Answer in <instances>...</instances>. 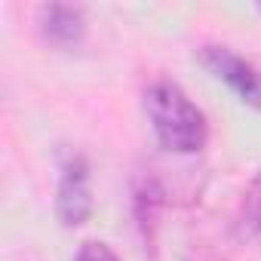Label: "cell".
Masks as SVG:
<instances>
[{"mask_svg": "<svg viewBox=\"0 0 261 261\" xmlns=\"http://www.w3.org/2000/svg\"><path fill=\"white\" fill-rule=\"evenodd\" d=\"M145 111L151 117L154 136L166 151L175 154H194L206 145L209 126L203 111L185 95L181 86L160 80L145 92Z\"/></svg>", "mask_w": 261, "mask_h": 261, "instance_id": "cell-1", "label": "cell"}, {"mask_svg": "<svg viewBox=\"0 0 261 261\" xmlns=\"http://www.w3.org/2000/svg\"><path fill=\"white\" fill-rule=\"evenodd\" d=\"M200 59H203V65H206L218 80H224L246 105H252V108L261 111V71H258L252 62H246L243 56H237V53L227 49V46H203Z\"/></svg>", "mask_w": 261, "mask_h": 261, "instance_id": "cell-2", "label": "cell"}, {"mask_svg": "<svg viewBox=\"0 0 261 261\" xmlns=\"http://www.w3.org/2000/svg\"><path fill=\"white\" fill-rule=\"evenodd\" d=\"M56 215L65 227H77L92 215V194H89V169L83 157H74L59 181Z\"/></svg>", "mask_w": 261, "mask_h": 261, "instance_id": "cell-3", "label": "cell"}, {"mask_svg": "<svg viewBox=\"0 0 261 261\" xmlns=\"http://www.w3.org/2000/svg\"><path fill=\"white\" fill-rule=\"evenodd\" d=\"M40 31L56 46H74L83 40V31H86L83 13L77 7H65V4L40 7Z\"/></svg>", "mask_w": 261, "mask_h": 261, "instance_id": "cell-4", "label": "cell"}, {"mask_svg": "<svg viewBox=\"0 0 261 261\" xmlns=\"http://www.w3.org/2000/svg\"><path fill=\"white\" fill-rule=\"evenodd\" d=\"M243 227L252 233H261V172L252 178V185L243 197Z\"/></svg>", "mask_w": 261, "mask_h": 261, "instance_id": "cell-5", "label": "cell"}, {"mask_svg": "<svg viewBox=\"0 0 261 261\" xmlns=\"http://www.w3.org/2000/svg\"><path fill=\"white\" fill-rule=\"evenodd\" d=\"M74 261H120L105 243H95V240H89V243H83L80 246V252H77V258Z\"/></svg>", "mask_w": 261, "mask_h": 261, "instance_id": "cell-6", "label": "cell"}]
</instances>
